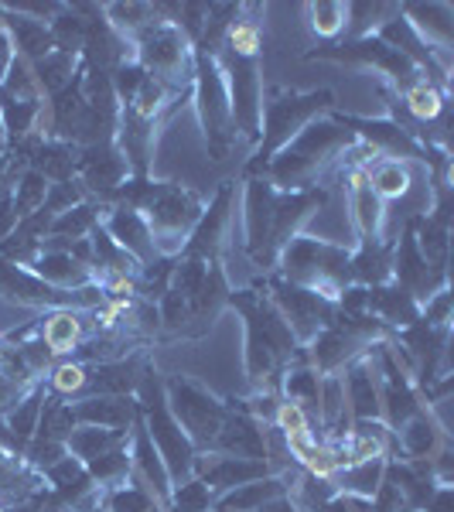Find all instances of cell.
Listing matches in <instances>:
<instances>
[{
  "mask_svg": "<svg viewBox=\"0 0 454 512\" xmlns=\"http://www.w3.org/2000/svg\"><path fill=\"white\" fill-rule=\"evenodd\" d=\"M352 137L338 130L335 123H308L297 134L287 151L270 164V178L280 188H308L318 178V171L332 161L335 151H345Z\"/></svg>",
  "mask_w": 454,
  "mask_h": 512,
  "instance_id": "obj_1",
  "label": "cell"
},
{
  "mask_svg": "<svg viewBox=\"0 0 454 512\" xmlns=\"http://www.w3.org/2000/svg\"><path fill=\"white\" fill-rule=\"evenodd\" d=\"M137 55L140 69L171 93L188 86L192 79V52H188V38L175 21H154L137 35Z\"/></svg>",
  "mask_w": 454,
  "mask_h": 512,
  "instance_id": "obj_2",
  "label": "cell"
},
{
  "mask_svg": "<svg viewBox=\"0 0 454 512\" xmlns=\"http://www.w3.org/2000/svg\"><path fill=\"white\" fill-rule=\"evenodd\" d=\"M198 113H202V127L209 134V154L216 161L226 158L233 147V106H229L226 72L212 59L209 52L198 55Z\"/></svg>",
  "mask_w": 454,
  "mask_h": 512,
  "instance_id": "obj_3",
  "label": "cell"
},
{
  "mask_svg": "<svg viewBox=\"0 0 454 512\" xmlns=\"http://www.w3.org/2000/svg\"><path fill=\"white\" fill-rule=\"evenodd\" d=\"M335 103V96L328 93H311V96H291V99H280L267 110V140H263V154L277 151V147L291 144V140L301 134L304 127H308L311 120H315V113L328 110V106Z\"/></svg>",
  "mask_w": 454,
  "mask_h": 512,
  "instance_id": "obj_4",
  "label": "cell"
},
{
  "mask_svg": "<svg viewBox=\"0 0 454 512\" xmlns=\"http://www.w3.org/2000/svg\"><path fill=\"white\" fill-rule=\"evenodd\" d=\"M171 417L178 420L181 431H188L192 444H216L222 420H226L219 403H212L188 383H171Z\"/></svg>",
  "mask_w": 454,
  "mask_h": 512,
  "instance_id": "obj_5",
  "label": "cell"
},
{
  "mask_svg": "<svg viewBox=\"0 0 454 512\" xmlns=\"http://www.w3.org/2000/svg\"><path fill=\"white\" fill-rule=\"evenodd\" d=\"M147 414H151V444L158 448L164 468L171 478H188L195 468V451L188 434L178 427V420L171 417V410L164 407V400L154 393V400H147Z\"/></svg>",
  "mask_w": 454,
  "mask_h": 512,
  "instance_id": "obj_6",
  "label": "cell"
},
{
  "mask_svg": "<svg viewBox=\"0 0 454 512\" xmlns=\"http://www.w3.org/2000/svg\"><path fill=\"white\" fill-rule=\"evenodd\" d=\"M229 106H233V123L246 137L260 134L263 103H260V69L257 59H233L229 55Z\"/></svg>",
  "mask_w": 454,
  "mask_h": 512,
  "instance_id": "obj_7",
  "label": "cell"
},
{
  "mask_svg": "<svg viewBox=\"0 0 454 512\" xmlns=\"http://www.w3.org/2000/svg\"><path fill=\"white\" fill-rule=\"evenodd\" d=\"M349 127L359 130V140H366L376 154H393V161L400 158H410V161H420V144L417 137L410 134L407 127L400 123H390V120H349Z\"/></svg>",
  "mask_w": 454,
  "mask_h": 512,
  "instance_id": "obj_8",
  "label": "cell"
},
{
  "mask_svg": "<svg viewBox=\"0 0 454 512\" xmlns=\"http://www.w3.org/2000/svg\"><path fill=\"white\" fill-rule=\"evenodd\" d=\"M79 171H82V181H86L89 188L117 195V188L123 185V178H127L130 164L120 154V147L99 144V147H86V158L79 161Z\"/></svg>",
  "mask_w": 454,
  "mask_h": 512,
  "instance_id": "obj_9",
  "label": "cell"
},
{
  "mask_svg": "<svg viewBox=\"0 0 454 512\" xmlns=\"http://www.w3.org/2000/svg\"><path fill=\"white\" fill-rule=\"evenodd\" d=\"M325 192L321 188H311V192H294V195H284L280 202H274V222H270V250H280L287 246V239H294L297 226L301 219L311 216V209H318L325 202Z\"/></svg>",
  "mask_w": 454,
  "mask_h": 512,
  "instance_id": "obj_10",
  "label": "cell"
},
{
  "mask_svg": "<svg viewBox=\"0 0 454 512\" xmlns=\"http://www.w3.org/2000/svg\"><path fill=\"white\" fill-rule=\"evenodd\" d=\"M106 233H110V239L120 246L123 253L134 256L137 263H151L154 260L151 226H147V219L140 216L137 209H127V205H123V209H113Z\"/></svg>",
  "mask_w": 454,
  "mask_h": 512,
  "instance_id": "obj_11",
  "label": "cell"
},
{
  "mask_svg": "<svg viewBox=\"0 0 454 512\" xmlns=\"http://www.w3.org/2000/svg\"><path fill=\"white\" fill-rule=\"evenodd\" d=\"M270 222H274V195H270L267 181L257 178L246 188V246L257 260H263V253H267Z\"/></svg>",
  "mask_w": 454,
  "mask_h": 512,
  "instance_id": "obj_12",
  "label": "cell"
},
{
  "mask_svg": "<svg viewBox=\"0 0 454 512\" xmlns=\"http://www.w3.org/2000/svg\"><path fill=\"white\" fill-rule=\"evenodd\" d=\"M205 472V489H216V492H226V489H239V485H250L257 478L267 475V461H257V458H229V454H219L216 461H205L202 465Z\"/></svg>",
  "mask_w": 454,
  "mask_h": 512,
  "instance_id": "obj_13",
  "label": "cell"
},
{
  "mask_svg": "<svg viewBox=\"0 0 454 512\" xmlns=\"http://www.w3.org/2000/svg\"><path fill=\"white\" fill-rule=\"evenodd\" d=\"M0 28L7 31L14 52H18V59H24V62L35 65V62L45 59L48 52H55V48H52V35H48V24L45 21L24 18V14H7Z\"/></svg>",
  "mask_w": 454,
  "mask_h": 512,
  "instance_id": "obj_14",
  "label": "cell"
},
{
  "mask_svg": "<svg viewBox=\"0 0 454 512\" xmlns=\"http://www.w3.org/2000/svg\"><path fill=\"white\" fill-rule=\"evenodd\" d=\"M407 14L414 21H407L417 31V38L424 41L431 52H448L451 38H454V24H451V7L448 4H420L407 7Z\"/></svg>",
  "mask_w": 454,
  "mask_h": 512,
  "instance_id": "obj_15",
  "label": "cell"
},
{
  "mask_svg": "<svg viewBox=\"0 0 454 512\" xmlns=\"http://www.w3.org/2000/svg\"><path fill=\"white\" fill-rule=\"evenodd\" d=\"M229 198H233V188L226 185L216 195V202H212L209 216L198 219V226L192 229V243H188V253H192L195 260L209 256L222 243V233H226V226H229Z\"/></svg>",
  "mask_w": 454,
  "mask_h": 512,
  "instance_id": "obj_16",
  "label": "cell"
},
{
  "mask_svg": "<svg viewBox=\"0 0 454 512\" xmlns=\"http://www.w3.org/2000/svg\"><path fill=\"white\" fill-rule=\"evenodd\" d=\"M72 417L89 427L120 431V427H127L130 420H134V407H130V400H123V396H99V400L93 396V400H82L79 407L72 410Z\"/></svg>",
  "mask_w": 454,
  "mask_h": 512,
  "instance_id": "obj_17",
  "label": "cell"
},
{
  "mask_svg": "<svg viewBox=\"0 0 454 512\" xmlns=\"http://www.w3.org/2000/svg\"><path fill=\"white\" fill-rule=\"evenodd\" d=\"M277 499H284V485L274 482V478H257V482L239 485L229 495H222L219 512H260Z\"/></svg>",
  "mask_w": 454,
  "mask_h": 512,
  "instance_id": "obj_18",
  "label": "cell"
},
{
  "mask_svg": "<svg viewBox=\"0 0 454 512\" xmlns=\"http://www.w3.org/2000/svg\"><path fill=\"white\" fill-rule=\"evenodd\" d=\"M35 277L45 280L48 287H79L89 280L86 263H79L72 253H41L35 260Z\"/></svg>",
  "mask_w": 454,
  "mask_h": 512,
  "instance_id": "obj_19",
  "label": "cell"
},
{
  "mask_svg": "<svg viewBox=\"0 0 454 512\" xmlns=\"http://www.w3.org/2000/svg\"><path fill=\"white\" fill-rule=\"evenodd\" d=\"M366 181L379 198H407L410 188H414L410 168L403 161H393V158H379L376 164H369Z\"/></svg>",
  "mask_w": 454,
  "mask_h": 512,
  "instance_id": "obj_20",
  "label": "cell"
},
{
  "mask_svg": "<svg viewBox=\"0 0 454 512\" xmlns=\"http://www.w3.org/2000/svg\"><path fill=\"white\" fill-rule=\"evenodd\" d=\"M345 390H349V410L356 420H373L379 417V383L366 366H356L345 379Z\"/></svg>",
  "mask_w": 454,
  "mask_h": 512,
  "instance_id": "obj_21",
  "label": "cell"
},
{
  "mask_svg": "<svg viewBox=\"0 0 454 512\" xmlns=\"http://www.w3.org/2000/svg\"><path fill=\"white\" fill-rule=\"evenodd\" d=\"M140 369L134 362H103L93 376H86V390L93 393H113V396H123L127 390H134L140 383Z\"/></svg>",
  "mask_w": 454,
  "mask_h": 512,
  "instance_id": "obj_22",
  "label": "cell"
},
{
  "mask_svg": "<svg viewBox=\"0 0 454 512\" xmlns=\"http://www.w3.org/2000/svg\"><path fill=\"white\" fill-rule=\"evenodd\" d=\"M65 444H69V451L76 454L79 461H93L99 454L113 451L123 444V431H106V427H79V431H72L65 437Z\"/></svg>",
  "mask_w": 454,
  "mask_h": 512,
  "instance_id": "obj_23",
  "label": "cell"
},
{
  "mask_svg": "<svg viewBox=\"0 0 454 512\" xmlns=\"http://www.w3.org/2000/svg\"><path fill=\"white\" fill-rule=\"evenodd\" d=\"M38 76V86L41 93H55L59 96L62 89L72 86V72H76V55L69 52H48L45 59L31 65Z\"/></svg>",
  "mask_w": 454,
  "mask_h": 512,
  "instance_id": "obj_24",
  "label": "cell"
},
{
  "mask_svg": "<svg viewBox=\"0 0 454 512\" xmlns=\"http://www.w3.org/2000/svg\"><path fill=\"white\" fill-rule=\"evenodd\" d=\"M96 226H99V209H96V205L79 202L76 209H69V212H62V216H55L52 219V229H48V233L59 236V239H69V243H79V239H86Z\"/></svg>",
  "mask_w": 454,
  "mask_h": 512,
  "instance_id": "obj_25",
  "label": "cell"
},
{
  "mask_svg": "<svg viewBox=\"0 0 454 512\" xmlns=\"http://www.w3.org/2000/svg\"><path fill=\"white\" fill-rule=\"evenodd\" d=\"M352 277L366 280V284H383V280L393 277V256L386 246H379L369 239L366 246H362V253L352 260Z\"/></svg>",
  "mask_w": 454,
  "mask_h": 512,
  "instance_id": "obj_26",
  "label": "cell"
},
{
  "mask_svg": "<svg viewBox=\"0 0 454 512\" xmlns=\"http://www.w3.org/2000/svg\"><path fill=\"white\" fill-rule=\"evenodd\" d=\"M45 198H48V181L38 175V171H24L18 178V185H14V212H18V219H31L38 216L41 209H45Z\"/></svg>",
  "mask_w": 454,
  "mask_h": 512,
  "instance_id": "obj_27",
  "label": "cell"
},
{
  "mask_svg": "<svg viewBox=\"0 0 454 512\" xmlns=\"http://www.w3.org/2000/svg\"><path fill=\"white\" fill-rule=\"evenodd\" d=\"M315 410L321 414V420H325L328 431L345 434L342 431V417H345V410H349V400H345V383H342V379L328 376L325 383L318 386V407Z\"/></svg>",
  "mask_w": 454,
  "mask_h": 512,
  "instance_id": "obj_28",
  "label": "cell"
},
{
  "mask_svg": "<svg viewBox=\"0 0 454 512\" xmlns=\"http://www.w3.org/2000/svg\"><path fill=\"white\" fill-rule=\"evenodd\" d=\"M369 308H376L386 321H400V325H414L417 321V304L410 291H376L369 294Z\"/></svg>",
  "mask_w": 454,
  "mask_h": 512,
  "instance_id": "obj_29",
  "label": "cell"
},
{
  "mask_svg": "<svg viewBox=\"0 0 454 512\" xmlns=\"http://www.w3.org/2000/svg\"><path fill=\"white\" fill-rule=\"evenodd\" d=\"M386 478V465L379 461H362V465H349V472L342 475V489L349 495H359V499H373L376 489Z\"/></svg>",
  "mask_w": 454,
  "mask_h": 512,
  "instance_id": "obj_30",
  "label": "cell"
},
{
  "mask_svg": "<svg viewBox=\"0 0 454 512\" xmlns=\"http://www.w3.org/2000/svg\"><path fill=\"white\" fill-rule=\"evenodd\" d=\"M400 431H403V451H407L410 458H431L437 451V431H434L431 417H424V414L410 417Z\"/></svg>",
  "mask_w": 454,
  "mask_h": 512,
  "instance_id": "obj_31",
  "label": "cell"
},
{
  "mask_svg": "<svg viewBox=\"0 0 454 512\" xmlns=\"http://www.w3.org/2000/svg\"><path fill=\"white\" fill-rule=\"evenodd\" d=\"M407 110L414 113L417 120H437L444 113V96L441 89L434 86L431 79H417L414 86L407 89Z\"/></svg>",
  "mask_w": 454,
  "mask_h": 512,
  "instance_id": "obj_32",
  "label": "cell"
},
{
  "mask_svg": "<svg viewBox=\"0 0 454 512\" xmlns=\"http://www.w3.org/2000/svg\"><path fill=\"white\" fill-rule=\"evenodd\" d=\"M79 332H82L79 318L72 315V311H59V315L48 318L45 338H41V342H45L52 352H72L79 345Z\"/></svg>",
  "mask_w": 454,
  "mask_h": 512,
  "instance_id": "obj_33",
  "label": "cell"
},
{
  "mask_svg": "<svg viewBox=\"0 0 454 512\" xmlns=\"http://www.w3.org/2000/svg\"><path fill=\"white\" fill-rule=\"evenodd\" d=\"M89 465H93V482H99V485H117L120 478H127V472H130V458H127V451H120V448L99 454V458H93Z\"/></svg>",
  "mask_w": 454,
  "mask_h": 512,
  "instance_id": "obj_34",
  "label": "cell"
},
{
  "mask_svg": "<svg viewBox=\"0 0 454 512\" xmlns=\"http://www.w3.org/2000/svg\"><path fill=\"white\" fill-rule=\"evenodd\" d=\"M287 400L297 407H318V376L311 369H294L287 376Z\"/></svg>",
  "mask_w": 454,
  "mask_h": 512,
  "instance_id": "obj_35",
  "label": "cell"
},
{
  "mask_svg": "<svg viewBox=\"0 0 454 512\" xmlns=\"http://www.w3.org/2000/svg\"><path fill=\"white\" fill-rule=\"evenodd\" d=\"M345 7L342 4H311V24H315L318 35L332 38L345 28Z\"/></svg>",
  "mask_w": 454,
  "mask_h": 512,
  "instance_id": "obj_36",
  "label": "cell"
},
{
  "mask_svg": "<svg viewBox=\"0 0 454 512\" xmlns=\"http://www.w3.org/2000/svg\"><path fill=\"white\" fill-rule=\"evenodd\" d=\"M38 417H41V393L24 396V400L18 403V407H14V414H11V431L18 434V437L35 434Z\"/></svg>",
  "mask_w": 454,
  "mask_h": 512,
  "instance_id": "obj_37",
  "label": "cell"
},
{
  "mask_svg": "<svg viewBox=\"0 0 454 512\" xmlns=\"http://www.w3.org/2000/svg\"><path fill=\"white\" fill-rule=\"evenodd\" d=\"M110 512H158V502L144 489H117L110 495Z\"/></svg>",
  "mask_w": 454,
  "mask_h": 512,
  "instance_id": "obj_38",
  "label": "cell"
},
{
  "mask_svg": "<svg viewBox=\"0 0 454 512\" xmlns=\"http://www.w3.org/2000/svg\"><path fill=\"white\" fill-rule=\"evenodd\" d=\"M274 420H277V431L284 437H294V434H308V410L297 407V403H280L274 410Z\"/></svg>",
  "mask_w": 454,
  "mask_h": 512,
  "instance_id": "obj_39",
  "label": "cell"
},
{
  "mask_svg": "<svg viewBox=\"0 0 454 512\" xmlns=\"http://www.w3.org/2000/svg\"><path fill=\"white\" fill-rule=\"evenodd\" d=\"M52 386L59 393H79V390H86V369H82L79 362H65V366L55 369Z\"/></svg>",
  "mask_w": 454,
  "mask_h": 512,
  "instance_id": "obj_40",
  "label": "cell"
},
{
  "mask_svg": "<svg viewBox=\"0 0 454 512\" xmlns=\"http://www.w3.org/2000/svg\"><path fill=\"white\" fill-rule=\"evenodd\" d=\"M18 229V212H14V198H11V188H0V239L14 236Z\"/></svg>",
  "mask_w": 454,
  "mask_h": 512,
  "instance_id": "obj_41",
  "label": "cell"
},
{
  "mask_svg": "<svg viewBox=\"0 0 454 512\" xmlns=\"http://www.w3.org/2000/svg\"><path fill=\"white\" fill-rule=\"evenodd\" d=\"M188 315V301L181 297L178 291H168L164 294V311H161V318L168 321L171 328H181V321H185Z\"/></svg>",
  "mask_w": 454,
  "mask_h": 512,
  "instance_id": "obj_42",
  "label": "cell"
},
{
  "mask_svg": "<svg viewBox=\"0 0 454 512\" xmlns=\"http://www.w3.org/2000/svg\"><path fill=\"white\" fill-rule=\"evenodd\" d=\"M325 512H373V502L369 499H359V495H349L345 492L342 499L328 502V506H321Z\"/></svg>",
  "mask_w": 454,
  "mask_h": 512,
  "instance_id": "obj_43",
  "label": "cell"
},
{
  "mask_svg": "<svg viewBox=\"0 0 454 512\" xmlns=\"http://www.w3.org/2000/svg\"><path fill=\"white\" fill-rule=\"evenodd\" d=\"M18 393H21V383H18V379L7 376V373H0V410L11 407V403L18 400Z\"/></svg>",
  "mask_w": 454,
  "mask_h": 512,
  "instance_id": "obj_44",
  "label": "cell"
},
{
  "mask_svg": "<svg viewBox=\"0 0 454 512\" xmlns=\"http://www.w3.org/2000/svg\"><path fill=\"white\" fill-rule=\"evenodd\" d=\"M4 140H7L4 137V123H0V151H4Z\"/></svg>",
  "mask_w": 454,
  "mask_h": 512,
  "instance_id": "obj_45",
  "label": "cell"
},
{
  "mask_svg": "<svg viewBox=\"0 0 454 512\" xmlns=\"http://www.w3.org/2000/svg\"><path fill=\"white\" fill-rule=\"evenodd\" d=\"M7 465V454H4V448H0V468H4Z\"/></svg>",
  "mask_w": 454,
  "mask_h": 512,
  "instance_id": "obj_46",
  "label": "cell"
},
{
  "mask_svg": "<svg viewBox=\"0 0 454 512\" xmlns=\"http://www.w3.org/2000/svg\"><path fill=\"white\" fill-rule=\"evenodd\" d=\"M14 512H38V509H31V506H21V509H14Z\"/></svg>",
  "mask_w": 454,
  "mask_h": 512,
  "instance_id": "obj_47",
  "label": "cell"
},
{
  "mask_svg": "<svg viewBox=\"0 0 454 512\" xmlns=\"http://www.w3.org/2000/svg\"><path fill=\"white\" fill-rule=\"evenodd\" d=\"M0 512H4V509H0Z\"/></svg>",
  "mask_w": 454,
  "mask_h": 512,
  "instance_id": "obj_48",
  "label": "cell"
},
{
  "mask_svg": "<svg viewBox=\"0 0 454 512\" xmlns=\"http://www.w3.org/2000/svg\"><path fill=\"white\" fill-rule=\"evenodd\" d=\"M260 512H263V509H260Z\"/></svg>",
  "mask_w": 454,
  "mask_h": 512,
  "instance_id": "obj_49",
  "label": "cell"
},
{
  "mask_svg": "<svg viewBox=\"0 0 454 512\" xmlns=\"http://www.w3.org/2000/svg\"><path fill=\"white\" fill-rule=\"evenodd\" d=\"M96 512H99V509H96Z\"/></svg>",
  "mask_w": 454,
  "mask_h": 512,
  "instance_id": "obj_50",
  "label": "cell"
}]
</instances>
